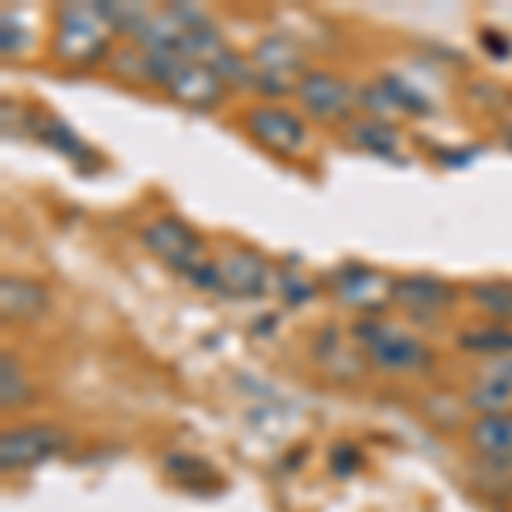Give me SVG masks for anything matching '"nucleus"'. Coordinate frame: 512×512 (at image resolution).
Returning <instances> with one entry per match:
<instances>
[{
	"instance_id": "9d476101",
	"label": "nucleus",
	"mask_w": 512,
	"mask_h": 512,
	"mask_svg": "<svg viewBox=\"0 0 512 512\" xmlns=\"http://www.w3.org/2000/svg\"><path fill=\"white\" fill-rule=\"evenodd\" d=\"M219 270V287L229 297H260L270 284V270L250 250H233L216 260Z\"/></svg>"
},
{
	"instance_id": "f3484780",
	"label": "nucleus",
	"mask_w": 512,
	"mask_h": 512,
	"mask_svg": "<svg viewBox=\"0 0 512 512\" xmlns=\"http://www.w3.org/2000/svg\"><path fill=\"white\" fill-rule=\"evenodd\" d=\"M28 396H31V386L21 373L18 355L4 352L0 355V403H4V410H11V407H21Z\"/></svg>"
},
{
	"instance_id": "9b49d317",
	"label": "nucleus",
	"mask_w": 512,
	"mask_h": 512,
	"mask_svg": "<svg viewBox=\"0 0 512 512\" xmlns=\"http://www.w3.org/2000/svg\"><path fill=\"white\" fill-rule=\"evenodd\" d=\"M468 407L478 414H512V355L495 359L492 369H485L482 379L468 390Z\"/></svg>"
},
{
	"instance_id": "0eeeda50",
	"label": "nucleus",
	"mask_w": 512,
	"mask_h": 512,
	"mask_svg": "<svg viewBox=\"0 0 512 512\" xmlns=\"http://www.w3.org/2000/svg\"><path fill=\"white\" fill-rule=\"evenodd\" d=\"M294 89L304 113H311L315 120H342L352 113V86L332 72H304Z\"/></svg>"
},
{
	"instance_id": "423d86ee",
	"label": "nucleus",
	"mask_w": 512,
	"mask_h": 512,
	"mask_svg": "<svg viewBox=\"0 0 512 512\" xmlns=\"http://www.w3.org/2000/svg\"><path fill=\"white\" fill-rule=\"evenodd\" d=\"M246 134L260 147H267V151H274V154H284V158L304 151V144H308V127H304V120L297 117L294 110L277 106V103L256 106V110L246 113Z\"/></svg>"
},
{
	"instance_id": "6e6552de",
	"label": "nucleus",
	"mask_w": 512,
	"mask_h": 512,
	"mask_svg": "<svg viewBox=\"0 0 512 512\" xmlns=\"http://www.w3.org/2000/svg\"><path fill=\"white\" fill-rule=\"evenodd\" d=\"M253 72H256V82L263 86H280V89H291V82L297 72L304 69V55L301 48L294 45L291 38L284 35H270L263 38L260 45L253 48Z\"/></svg>"
},
{
	"instance_id": "dca6fc26",
	"label": "nucleus",
	"mask_w": 512,
	"mask_h": 512,
	"mask_svg": "<svg viewBox=\"0 0 512 512\" xmlns=\"http://www.w3.org/2000/svg\"><path fill=\"white\" fill-rule=\"evenodd\" d=\"M349 137L355 147H366V151L373 154H383V158H390L396 154V144H400V137H396V130L390 123L383 120H352L349 123Z\"/></svg>"
},
{
	"instance_id": "7ed1b4c3",
	"label": "nucleus",
	"mask_w": 512,
	"mask_h": 512,
	"mask_svg": "<svg viewBox=\"0 0 512 512\" xmlns=\"http://www.w3.org/2000/svg\"><path fill=\"white\" fill-rule=\"evenodd\" d=\"M113 21L103 4H65L55 18V59L89 65L106 52Z\"/></svg>"
},
{
	"instance_id": "4468645a",
	"label": "nucleus",
	"mask_w": 512,
	"mask_h": 512,
	"mask_svg": "<svg viewBox=\"0 0 512 512\" xmlns=\"http://www.w3.org/2000/svg\"><path fill=\"white\" fill-rule=\"evenodd\" d=\"M48 308V291L41 284L28 277H0V311H4L7 321H24V318H35L41 311Z\"/></svg>"
},
{
	"instance_id": "4be33fe9",
	"label": "nucleus",
	"mask_w": 512,
	"mask_h": 512,
	"mask_svg": "<svg viewBox=\"0 0 512 512\" xmlns=\"http://www.w3.org/2000/svg\"><path fill=\"white\" fill-rule=\"evenodd\" d=\"M506 137H509V144H512V123H509V130H506Z\"/></svg>"
},
{
	"instance_id": "aec40b11",
	"label": "nucleus",
	"mask_w": 512,
	"mask_h": 512,
	"mask_svg": "<svg viewBox=\"0 0 512 512\" xmlns=\"http://www.w3.org/2000/svg\"><path fill=\"white\" fill-rule=\"evenodd\" d=\"M461 345H465V349L489 352V355L506 359V355H512V332H506V328H489V332L465 335V338H461Z\"/></svg>"
},
{
	"instance_id": "6ab92c4d",
	"label": "nucleus",
	"mask_w": 512,
	"mask_h": 512,
	"mask_svg": "<svg viewBox=\"0 0 512 512\" xmlns=\"http://www.w3.org/2000/svg\"><path fill=\"white\" fill-rule=\"evenodd\" d=\"M379 93H383V103L396 106V110H410V113H424L427 110V99L420 93H414V89H410L407 82H400V79H383Z\"/></svg>"
},
{
	"instance_id": "2eb2a0df",
	"label": "nucleus",
	"mask_w": 512,
	"mask_h": 512,
	"mask_svg": "<svg viewBox=\"0 0 512 512\" xmlns=\"http://www.w3.org/2000/svg\"><path fill=\"white\" fill-rule=\"evenodd\" d=\"M38 137L45 140L48 147H55V151H62L65 158H72L76 164H93L96 158H93V151H89L86 144L79 140V134L76 130L69 127L65 120H59V117H45V120H38Z\"/></svg>"
},
{
	"instance_id": "a211bd4d",
	"label": "nucleus",
	"mask_w": 512,
	"mask_h": 512,
	"mask_svg": "<svg viewBox=\"0 0 512 512\" xmlns=\"http://www.w3.org/2000/svg\"><path fill=\"white\" fill-rule=\"evenodd\" d=\"M472 301L492 318H512V284L506 280H489V284L472 287Z\"/></svg>"
},
{
	"instance_id": "ddd939ff",
	"label": "nucleus",
	"mask_w": 512,
	"mask_h": 512,
	"mask_svg": "<svg viewBox=\"0 0 512 512\" xmlns=\"http://www.w3.org/2000/svg\"><path fill=\"white\" fill-rule=\"evenodd\" d=\"M468 441L495 465H512V414H485L468 427Z\"/></svg>"
},
{
	"instance_id": "1a4fd4ad",
	"label": "nucleus",
	"mask_w": 512,
	"mask_h": 512,
	"mask_svg": "<svg viewBox=\"0 0 512 512\" xmlns=\"http://www.w3.org/2000/svg\"><path fill=\"white\" fill-rule=\"evenodd\" d=\"M390 301L396 304V308L410 311V315L431 318V315H437V311L451 308L454 287L444 284L441 277H431V274H410V277L393 280Z\"/></svg>"
},
{
	"instance_id": "f8f14e48",
	"label": "nucleus",
	"mask_w": 512,
	"mask_h": 512,
	"mask_svg": "<svg viewBox=\"0 0 512 512\" xmlns=\"http://www.w3.org/2000/svg\"><path fill=\"white\" fill-rule=\"evenodd\" d=\"M335 291L345 304H352V308H376V304L393 297V280H386L383 274L366 270V267H345L342 274L335 277Z\"/></svg>"
},
{
	"instance_id": "39448f33",
	"label": "nucleus",
	"mask_w": 512,
	"mask_h": 512,
	"mask_svg": "<svg viewBox=\"0 0 512 512\" xmlns=\"http://www.w3.org/2000/svg\"><path fill=\"white\" fill-rule=\"evenodd\" d=\"M69 448V434L55 424H24L14 431L0 434V468L11 472H28V468L52 461L55 454Z\"/></svg>"
},
{
	"instance_id": "f257e3e1",
	"label": "nucleus",
	"mask_w": 512,
	"mask_h": 512,
	"mask_svg": "<svg viewBox=\"0 0 512 512\" xmlns=\"http://www.w3.org/2000/svg\"><path fill=\"white\" fill-rule=\"evenodd\" d=\"M140 239H144L147 250L168 263L175 274L185 277L188 284L202 287V291H222L216 263L205 260L202 236L188 222H181L175 216H161L140 229Z\"/></svg>"
},
{
	"instance_id": "412c9836",
	"label": "nucleus",
	"mask_w": 512,
	"mask_h": 512,
	"mask_svg": "<svg viewBox=\"0 0 512 512\" xmlns=\"http://www.w3.org/2000/svg\"><path fill=\"white\" fill-rule=\"evenodd\" d=\"M21 41H18V21L11 18V11H4V55H18Z\"/></svg>"
},
{
	"instance_id": "f03ea898",
	"label": "nucleus",
	"mask_w": 512,
	"mask_h": 512,
	"mask_svg": "<svg viewBox=\"0 0 512 512\" xmlns=\"http://www.w3.org/2000/svg\"><path fill=\"white\" fill-rule=\"evenodd\" d=\"M140 76L164 86V93L192 110H209L222 99V82L209 65L171 52H140Z\"/></svg>"
},
{
	"instance_id": "20e7f679",
	"label": "nucleus",
	"mask_w": 512,
	"mask_h": 512,
	"mask_svg": "<svg viewBox=\"0 0 512 512\" xmlns=\"http://www.w3.org/2000/svg\"><path fill=\"white\" fill-rule=\"evenodd\" d=\"M352 332L355 342L366 349L369 362L383 373H414V369H424L431 362V352L424 349V342H417L403 328L386 325V321H359Z\"/></svg>"
}]
</instances>
